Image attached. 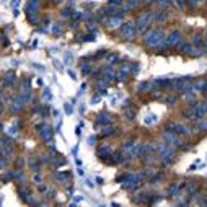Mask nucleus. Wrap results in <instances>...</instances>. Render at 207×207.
<instances>
[{"label": "nucleus", "instance_id": "obj_1", "mask_svg": "<svg viewBox=\"0 0 207 207\" xmlns=\"http://www.w3.org/2000/svg\"><path fill=\"white\" fill-rule=\"evenodd\" d=\"M119 33L122 34V38H124V39L131 41V39L134 38V34H135V26H134L132 21H127V23H124V25L121 26Z\"/></svg>", "mask_w": 207, "mask_h": 207}, {"label": "nucleus", "instance_id": "obj_2", "mask_svg": "<svg viewBox=\"0 0 207 207\" xmlns=\"http://www.w3.org/2000/svg\"><path fill=\"white\" fill-rule=\"evenodd\" d=\"M153 20V15H152V12H145L144 15H140V17L137 18V23H135V28L137 29H147L149 28V25H150V21Z\"/></svg>", "mask_w": 207, "mask_h": 207}, {"label": "nucleus", "instance_id": "obj_3", "mask_svg": "<svg viewBox=\"0 0 207 207\" xmlns=\"http://www.w3.org/2000/svg\"><path fill=\"white\" fill-rule=\"evenodd\" d=\"M12 113H18V111H21L23 109V101L20 99V96H15V101L12 103Z\"/></svg>", "mask_w": 207, "mask_h": 207}, {"label": "nucleus", "instance_id": "obj_4", "mask_svg": "<svg viewBox=\"0 0 207 207\" xmlns=\"http://www.w3.org/2000/svg\"><path fill=\"white\" fill-rule=\"evenodd\" d=\"M166 18H168V13H166L165 10L155 12V15H153V20H155V21H165Z\"/></svg>", "mask_w": 207, "mask_h": 207}, {"label": "nucleus", "instance_id": "obj_5", "mask_svg": "<svg viewBox=\"0 0 207 207\" xmlns=\"http://www.w3.org/2000/svg\"><path fill=\"white\" fill-rule=\"evenodd\" d=\"M121 23H122V18H121V15L117 17V15H114L113 18H109L108 20V25L111 26V28H114V26H119Z\"/></svg>", "mask_w": 207, "mask_h": 207}, {"label": "nucleus", "instance_id": "obj_6", "mask_svg": "<svg viewBox=\"0 0 207 207\" xmlns=\"http://www.w3.org/2000/svg\"><path fill=\"white\" fill-rule=\"evenodd\" d=\"M13 83H15V74H13V72H7V74H5V85H7V87H12Z\"/></svg>", "mask_w": 207, "mask_h": 207}, {"label": "nucleus", "instance_id": "obj_7", "mask_svg": "<svg viewBox=\"0 0 207 207\" xmlns=\"http://www.w3.org/2000/svg\"><path fill=\"white\" fill-rule=\"evenodd\" d=\"M178 41H179V33H178V31H173V33L168 36V41H166V42L171 46V44H176Z\"/></svg>", "mask_w": 207, "mask_h": 207}, {"label": "nucleus", "instance_id": "obj_8", "mask_svg": "<svg viewBox=\"0 0 207 207\" xmlns=\"http://www.w3.org/2000/svg\"><path fill=\"white\" fill-rule=\"evenodd\" d=\"M36 10H38V5L33 3V2H29V3L26 5L25 12H26V13H36Z\"/></svg>", "mask_w": 207, "mask_h": 207}, {"label": "nucleus", "instance_id": "obj_9", "mask_svg": "<svg viewBox=\"0 0 207 207\" xmlns=\"http://www.w3.org/2000/svg\"><path fill=\"white\" fill-rule=\"evenodd\" d=\"M26 17H28V21H29V23H33V25L39 20V15H34V13H26Z\"/></svg>", "mask_w": 207, "mask_h": 207}, {"label": "nucleus", "instance_id": "obj_10", "mask_svg": "<svg viewBox=\"0 0 207 207\" xmlns=\"http://www.w3.org/2000/svg\"><path fill=\"white\" fill-rule=\"evenodd\" d=\"M41 135H42V139H46V140H47V139L51 137V129H49V127H42Z\"/></svg>", "mask_w": 207, "mask_h": 207}, {"label": "nucleus", "instance_id": "obj_11", "mask_svg": "<svg viewBox=\"0 0 207 207\" xmlns=\"http://www.w3.org/2000/svg\"><path fill=\"white\" fill-rule=\"evenodd\" d=\"M62 17L64 18H70L72 17V10H70V7H65V8H62Z\"/></svg>", "mask_w": 207, "mask_h": 207}, {"label": "nucleus", "instance_id": "obj_12", "mask_svg": "<svg viewBox=\"0 0 207 207\" xmlns=\"http://www.w3.org/2000/svg\"><path fill=\"white\" fill-rule=\"evenodd\" d=\"M51 31H52L54 34H59V33H60V25H59V23H56V25L52 26V29H51Z\"/></svg>", "mask_w": 207, "mask_h": 207}, {"label": "nucleus", "instance_id": "obj_13", "mask_svg": "<svg viewBox=\"0 0 207 207\" xmlns=\"http://www.w3.org/2000/svg\"><path fill=\"white\" fill-rule=\"evenodd\" d=\"M170 2H171V0H157V3L160 5V7H166Z\"/></svg>", "mask_w": 207, "mask_h": 207}, {"label": "nucleus", "instance_id": "obj_14", "mask_svg": "<svg viewBox=\"0 0 207 207\" xmlns=\"http://www.w3.org/2000/svg\"><path fill=\"white\" fill-rule=\"evenodd\" d=\"M8 134H10V135H15V134H17V126H10V127H8Z\"/></svg>", "mask_w": 207, "mask_h": 207}, {"label": "nucleus", "instance_id": "obj_15", "mask_svg": "<svg viewBox=\"0 0 207 207\" xmlns=\"http://www.w3.org/2000/svg\"><path fill=\"white\" fill-rule=\"evenodd\" d=\"M7 162H8V160H7L5 157H2V155H0V168H3V166L7 165Z\"/></svg>", "mask_w": 207, "mask_h": 207}, {"label": "nucleus", "instance_id": "obj_16", "mask_svg": "<svg viewBox=\"0 0 207 207\" xmlns=\"http://www.w3.org/2000/svg\"><path fill=\"white\" fill-rule=\"evenodd\" d=\"M171 2H173L176 7H179V8H181L183 5H184V0H171Z\"/></svg>", "mask_w": 207, "mask_h": 207}, {"label": "nucleus", "instance_id": "obj_17", "mask_svg": "<svg viewBox=\"0 0 207 207\" xmlns=\"http://www.w3.org/2000/svg\"><path fill=\"white\" fill-rule=\"evenodd\" d=\"M121 3H122V0H109V5H114V7L121 5Z\"/></svg>", "mask_w": 207, "mask_h": 207}, {"label": "nucleus", "instance_id": "obj_18", "mask_svg": "<svg viewBox=\"0 0 207 207\" xmlns=\"http://www.w3.org/2000/svg\"><path fill=\"white\" fill-rule=\"evenodd\" d=\"M108 117H109L108 114H104V116H103V114H101V116H99V121H104V122H108V121H109Z\"/></svg>", "mask_w": 207, "mask_h": 207}, {"label": "nucleus", "instance_id": "obj_19", "mask_svg": "<svg viewBox=\"0 0 207 207\" xmlns=\"http://www.w3.org/2000/svg\"><path fill=\"white\" fill-rule=\"evenodd\" d=\"M74 18H75V20H80V18H83V15H82V13H80V12H75Z\"/></svg>", "mask_w": 207, "mask_h": 207}, {"label": "nucleus", "instance_id": "obj_20", "mask_svg": "<svg viewBox=\"0 0 207 207\" xmlns=\"http://www.w3.org/2000/svg\"><path fill=\"white\" fill-rule=\"evenodd\" d=\"M18 5H20V0H12V8H13V7L17 8Z\"/></svg>", "mask_w": 207, "mask_h": 207}, {"label": "nucleus", "instance_id": "obj_21", "mask_svg": "<svg viewBox=\"0 0 207 207\" xmlns=\"http://www.w3.org/2000/svg\"><path fill=\"white\" fill-rule=\"evenodd\" d=\"M194 42H197V44H199V42H201V38L196 36V38H194Z\"/></svg>", "mask_w": 207, "mask_h": 207}, {"label": "nucleus", "instance_id": "obj_22", "mask_svg": "<svg viewBox=\"0 0 207 207\" xmlns=\"http://www.w3.org/2000/svg\"><path fill=\"white\" fill-rule=\"evenodd\" d=\"M2 111H3V104L0 103V114H2Z\"/></svg>", "mask_w": 207, "mask_h": 207}, {"label": "nucleus", "instance_id": "obj_23", "mask_svg": "<svg viewBox=\"0 0 207 207\" xmlns=\"http://www.w3.org/2000/svg\"><path fill=\"white\" fill-rule=\"evenodd\" d=\"M29 2H33V3H38V2H39V0H29Z\"/></svg>", "mask_w": 207, "mask_h": 207}, {"label": "nucleus", "instance_id": "obj_24", "mask_svg": "<svg viewBox=\"0 0 207 207\" xmlns=\"http://www.w3.org/2000/svg\"><path fill=\"white\" fill-rule=\"evenodd\" d=\"M2 39H3V36H2V33H0V41H2Z\"/></svg>", "mask_w": 207, "mask_h": 207}, {"label": "nucleus", "instance_id": "obj_25", "mask_svg": "<svg viewBox=\"0 0 207 207\" xmlns=\"http://www.w3.org/2000/svg\"><path fill=\"white\" fill-rule=\"evenodd\" d=\"M0 95H2V87H0Z\"/></svg>", "mask_w": 207, "mask_h": 207}]
</instances>
